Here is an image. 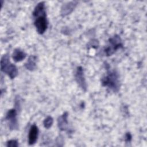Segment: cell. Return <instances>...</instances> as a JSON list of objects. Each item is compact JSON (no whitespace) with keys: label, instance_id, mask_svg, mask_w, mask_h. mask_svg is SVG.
<instances>
[{"label":"cell","instance_id":"obj_1","mask_svg":"<svg viewBox=\"0 0 147 147\" xmlns=\"http://www.w3.org/2000/svg\"><path fill=\"white\" fill-rule=\"evenodd\" d=\"M33 16L34 18V25L37 33L40 34H42L47 29L48 25L44 2H40L36 6L33 12Z\"/></svg>","mask_w":147,"mask_h":147},{"label":"cell","instance_id":"obj_2","mask_svg":"<svg viewBox=\"0 0 147 147\" xmlns=\"http://www.w3.org/2000/svg\"><path fill=\"white\" fill-rule=\"evenodd\" d=\"M119 76L118 73L115 71H108L107 74L102 78V84L114 92H117L119 88Z\"/></svg>","mask_w":147,"mask_h":147},{"label":"cell","instance_id":"obj_3","mask_svg":"<svg viewBox=\"0 0 147 147\" xmlns=\"http://www.w3.org/2000/svg\"><path fill=\"white\" fill-rule=\"evenodd\" d=\"M1 70L10 77V79L15 78L18 74L17 67L11 63L10 57L7 54L3 55L1 57Z\"/></svg>","mask_w":147,"mask_h":147},{"label":"cell","instance_id":"obj_4","mask_svg":"<svg viewBox=\"0 0 147 147\" xmlns=\"http://www.w3.org/2000/svg\"><path fill=\"white\" fill-rule=\"evenodd\" d=\"M122 47L121 38L118 35H114L109 40V44L105 49L106 56H111Z\"/></svg>","mask_w":147,"mask_h":147},{"label":"cell","instance_id":"obj_5","mask_svg":"<svg viewBox=\"0 0 147 147\" xmlns=\"http://www.w3.org/2000/svg\"><path fill=\"white\" fill-rule=\"evenodd\" d=\"M17 114L16 109H11L8 110L6 115V119L8 123L9 127L10 130H15L18 128L17 121Z\"/></svg>","mask_w":147,"mask_h":147},{"label":"cell","instance_id":"obj_6","mask_svg":"<svg viewBox=\"0 0 147 147\" xmlns=\"http://www.w3.org/2000/svg\"><path fill=\"white\" fill-rule=\"evenodd\" d=\"M75 78L76 82L79 86V87L84 91H86L87 90V83L86 81V79L84 75V72L83 68L81 66H79L77 67L75 74Z\"/></svg>","mask_w":147,"mask_h":147},{"label":"cell","instance_id":"obj_7","mask_svg":"<svg viewBox=\"0 0 147 147\" xmlns=\"http://www.w3.org/2000/svg\"><path fill=\"white\" fill-rule=\"evenodd\" d=\"M38 129L36 125H33L30 126L28 134V144L30 145L34 144L38 138Z\"/></svg>","mask_w":147,"mask_h":147},{"label":"cell","instance_id":"obj_8","mask_svg":"<svg viewBox=\"0 0 147 147\" xmlns=\"http://www.w3.org/2000/svg\"><path fill=\"white\" fill-rule=\"evenodd\" d=\"M68 113L64 112L57 119V126L61 131H65L67 129L68 125Z\"/></svg>","mask_w":147,"mask_h":147},{"label":"cell","instance_id":"obj_9","mask_svg":"<svg viewBox=\"0 0 147 147\" xmlns=\"http://www.w3.org/2000/svg\"><path fill=\"white\" fill-rule=\"evenodd\" d=\"M76 6V3L75 2H70L63 5L61 7V14L63 16L69 14L74 10Z\"/></svg>","mask_w":147,"mask_h":147},{"label":"cell","instance_id":"obj_10","mask_svg":"<svg viewBox=\"0 0 147 147\" xmlns=\"http://www.w3.org/2000/svg\"><path fill=\"white\" fill-rule=\"evenodd\" d=\"M26 53L20 48H16L12 53V59L16 62H20L25 59Z\"/></svg>","mask_w":147,"mask_h":147},{"label":"cell","instance_id":"obj_11","mask_svg":"<svg viewBox=\"0 0 147 147\" xmlns=\"http://www.w3.org/2000/svg\"><path fill=\"white\" fill-rule=\"evenodd\" d=\"M37 57L35 56H29L26 63L25 64V68L29 71H34L36 68Z\"/></svg>","mask_w":147,"mask_h":147},{"label":"cell","instance_id":"obj_12","mask_svg":"<svg viewBox=\"0 0 147 147\" xmlns=\"http://www.w3.org/2000/svg\"><path fill=\"white\" fill-rule=\"evenodd\" d=\"M53 119L51 116H48L43 121V125L45 128L49 129L53 125Z\"/></svg>","mask_w":147,"mask_h":147},{"label":"cell","instance_id":"obj_13","mask_svg":"<svg viewBox=\"0 0 147 147\" xmlns=\"http://www.w3.org/2000/svg\"><path fill=\"white\" fill-rule=\"evenodd\" d=\"M6 146L8 147H17L18 146V142L16 140H10L7 141Z\"/></svg>","mask_w":147,"mask_h":147},{"label":"cell","instance_id":"obj_14","mask_svg":"<svg viewBox=\"0 0 147 147\" xmlns=\"http://www.w3.org/2000/svg\"><path fill=\"white\" fill-rule=\"evenodd\" d=\"M131 136L129 133H127L125 136V140H126V141L129 142L131 141Z\"/></svg>","mask_w":147,"mask_h":147}]
</instances>
